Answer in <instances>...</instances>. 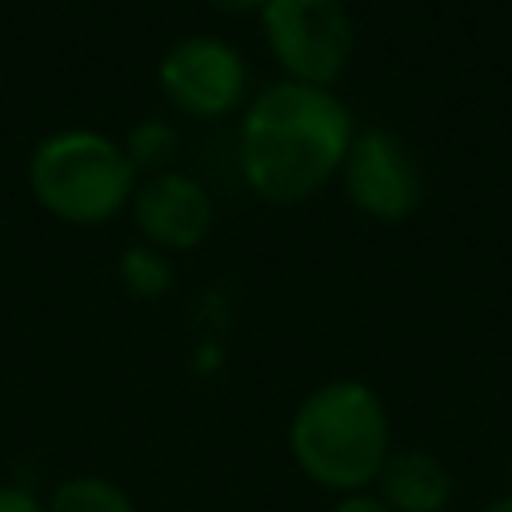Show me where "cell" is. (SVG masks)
<instances>
[{
	"label": "cell",
	"instance_id": "obj_3",
	"mask_svg": "<svg viewBox=\"0 0 512 512\" xmlns=\"http://www.w3.org/2000/svg\"><path fill=\"white\" fill-rule=\"evenodd\" d=\"M28 188L48 216L76 228H96L132 204L136 168L124 144L112 136L96 128H64L32 148Z\"/></svg>",
	"mask_w": 512,
	"mask_h": 512
},
{
	"label": "cell",
	"instance_id": "obj_11",
	"mask_svg": "<svg viewBox=\"0 0 512 512\" xmlns=\"http://www.w3.org/2000/svg\"><path fill=\"white\" fill-rule=\"evenodd\" d=\"M132 168H148V172H164L168 160L176 156V128L164 124L160 116H148L140 120L132 132H128V144H124Z\"/></svg>",
	"mask_w": 512,
	"mask_h": 512
},
{
	"label": "cell",
	"instance_id": "obj_8",
	"mask_svg": "<svg viewBox=\"0 0 512 512\" xmlns=\"http://www.w3.org/2000/svg\"><path fill=\"white\" fill-rule=\"evenodd\" d=\"M372 492L388 512H444L452 504V472L424 448H392Z\"/></svg>",
	"mask_w": 512,
	"mask_h": 512
},
{
	"label": "cell",
	"instance_id": "obj_14",
	"mask_svg": "<svg viewBox=\"0 0 512 512\" xmlns=\"http://www.w3.org/2000/svg\"><path fill=\"white\" fill-rule=\"evenodd\" d=\"M216 12H228V16H248V12H260L268 0H208Z\"/></svg>",
	"mask_w": 512,
	"mask_h": 512
},
{
	"label": "cell",
	"instance_id": "obj_12",
	"mask_svg": "<svg viewBox=\"0 0 512 512\" xmlns=\"http://www.w3.org/2000/svg\"><path fill=\"white\" fill-rule=\"evenodd\" d=\"M0 512H44V500L20 484H0Z\"/></svg>",
	"mask_w": 512,
	"mask_h": 512
},
{
	"label": "cell",
	"instance_id": "obj_7",
	"mask_svg": "<svg viewBox=\"0 0 512 512\" xmlns=\"http://www.w3.org/2000/svg\"><path fill=\"white\" fill-rule=\"evenodd\" d=\"M132 220L144 244L160 252H188L212 232V196L200 180L164 168L148 180H136Z\"/></svg>",
	"mask_w": 512,
	"mask_h": 512
},
{
	"label": "cell",
	"instance_id": "obj_2",
	"mask_svg": "<svg viewBox=\"0 0 512 512\" xmlns=\"http://www.w3.org/2000/svg\"><path fill=\"white\" fill-rule=\"evenodd\" d=\"M296 468L328 492H368L392 456V420L364 380H328L312 388L288 420Z\"/></svg>",
	"mask_w": 512,
	"mask_h": 512
},
{
	"label": "cell",
	"instance_id": "obj_4",
	"mask_svg": "<svg viewBox=\"0 0 512 512\" xmlns=\"http://www.w3.org/2000/svg\"><path fill=\"white\" fill-rule=\"evenodd\" d=\"M260 24L284 80L296 84L332 88L356 48V28L340 0H268Z\"/></svg>",
	"mask_w": 512,
	"mask_h": 512
},
{
	"label": "cell",
	"instance_id": "obj_6",
	"mask_svg": "<svg viewBox=\"0 0 512 512\" xmlns=\"http://www.w3.org/2000/svg\"><path fill=\"white\" fill-rule=\"evenodd\" d=\"M344 192L348 200L380 220L400 224L408 220L424 200V172L416 152L388 128H364L352 136V148L344 156Z\"/></svg>",
	"mask_w": 512,
	"mask_h": 512
},
{
	"label": "cell",
	"instance_id": "obj_5",
	"mask_svg": "<svg viewBox=\"0 0 512 512\" xmlns=\"http://www.w3.org/2000/svg\"><path fill=\"white\" fill-rule=\"evenodd\" d=\"M156 80L176 112L200 116V120H216V116L240 108L248 96L244 56L236 52V44L208 36V32L180 36L160 56Z\"/></svg>",
	"mask_w": 512,
	"mask_h": 512
},
{
	"label": "cell",
	"instance_id": "obj_15",
	"mask_svg": "<svg viewBox=\"0 0 512 512\" xmlns=\"http://www.w3.org/2000/svg\"><path fill=\"white\" fill-rule=\"evenodd\" d=\"M480 512H512V492H504V496H496L492 504H484Z\"/></svg>",
	"mask_w": 512,
	"mask_h": 512
},
{
	"label": "cell",
	"instance_id": "obj_10",
	"mask_svg": "<svg viewBox=\"0 0 512 512\" xmlns=\"http://www.w3.org/2000/svg\"><path fill=\"white\" fill-rule=\"evenodd\" d=\"M116 276L132 296L156 300V296H164L172 288V260L152 244H132V248L120 252Z\"/></svg>",
	"mask_w": 512,
	"mask_h": 512
},
{
	"label": "cell",
	"instance_id": "obj_13",
	"mask_svg": "<svg viewBox=\"0 0 512 512\" xmlns=\"http://www.w3.org/2000/svg\"><path fill=\"white\" fill-rule=\"evenodd\" d=\"M328 512H388V508L376 492H348V496H336Z\"/></svg>",
	"mask_w": 512,
	"mask_h": 512
},
{
	"label": "cell",
	"instance_id": "obj_16",
	"mask_svg": "<svg viewBox=\"0 0 512 512\" xmlns=\"http://www.w3.org/2000/svg\"><path fill=\"white\" fill-rule=\"evenodd\" d=\"M508 492H512V456H508Z\"/></svg>",
	"mask_w": 512,
	"mask_h": 512
},
{
	"label": "cell",
	"instance_id": "obj_1",
	"mask_svg": "<svg viewBox=\"0 0 512 512\" xmlns=\"http://www.w3.org/2000/svg\"><path fill=\"white\" fill-rule=\"evenodd\" d=\"M352 136V112L332 88L276 80L244 108L236 160L260 200L304 204L344 168Z\"/></svg>",
	"mask_w": 512,
	"mask_h": 512
},
{
	"label": "cell",
	"instance_id": "obj_9",
	"mask_svg": "<svg viewBox=\"0 0 512 512\" xmlns=\"http://www.w3.org/2000/svg\"><path fill=\"white\" fill-rule=\"evenodd\" d=\"M44 512H136L132 496L108 480V476H68L60 480L48 500H44Z\"/></svg>",
	"mask_w": 512,
	"mask_h": 512
}]
</instances>
